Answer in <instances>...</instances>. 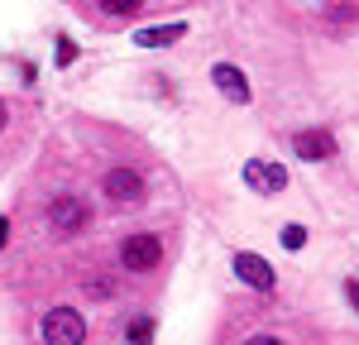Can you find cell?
<instances>
[{"mask_svg": "<svg viewBox=\"0 0 359 345\" xmlns=\"http://www.w3.org/2000/svg\"><path fill=\"white\" fill-rule=\"evenodd\" d=\"M39 331H43V345H82L86 341V321L77 307H53Z\"/></svg>", "mask_w": 359, "mask_h": 345, "instance_id": "6da1fadb", "label": "cell"}, {"mask_svg": "<svg viewBox=\"0 0 359 345\" xmlns=\"http://www.w3.org/2000/svg\"><path fill=\"white\" fill-rule=\"evenodd\" d=\"M158 259H163L158 235H130V240H125V250H120V264H125L130 273H149Z\"/></svg>", "mask_w": 359, "mask_h": 345, "instance_id": "7a4b0ae2", "label": "cell"}, {"mask_svg": "<svg viewBox=\"0 0 359 345\" xmlns=\"http://www.w3.org/2000/svg\"><path fill=\"white\" fill-rule=\"evenodd\" d=\"M48 221H53L57 235H77V230H86V221H91V206H86L82 197H57L53 211H48Z\"/></svg>", "mask_w": 359, "mask_h": 345, "instance_id": "3957f363", "label": "cell"}, {"mask_svg": "<svg viewBox=\"0 0 359 345\" xmlns=\"http://www.w3.org/2000/svg\"><path fill=\"white\" fill-rule=\"evenodd\" d=\"M245 182L254 187V192L273 197V192L287 187V168H283V163H269V158H249L245 163Z\"/></svg>", "mask_w": 359, "mask_h": 345, "instance_id": "277c9868", "label": "cell"}, {"mask_svg": "<svg viewBox=\"0 0 359 345\" xmlns=\"http://www.w3.org/2000/svg\"><path fill=\"white\" fill-rule=\"evenodd\" d=\"M106 197L135 206V201H144V177H139L135 168H111L106 172Z\"/></svg>", "mask_w": 359, "mask_h": 345, "instance_id": "5b68a950", "label": "cell"}, {"mask_svg": "<svg viewBox=\"0 0 359 345\" xmlns=\"http://www.w3.org/2000/svg\"><path fill=\"white\" fill-rule=\"evenodd\" d=\"M292 149L306 163H321V158H335V135L331 130H302V135H292Z\"/></svg>", "mask_w": 359, "mask_h": 345, "instance_id": "8992f818", "label": "cell"}, {"mask_svg": "<svg viewBox=\"0 0 359 345\" xmlns=\"http://www.w3.org/2000/svg\"><path fill=\"white\" fill-rule=\"evenodd\" d=\"M235 273H240L249 288H259V292H269V288L278 283L273 264H269V259H259V255H235Z\"/></svg>", "mask_w": 359, "mask_h": 345, "instance_id": "52a82bcc", "label": "cell"}, {"mask_svg": "<svg viewBox=\"0 0 359 345\" xmlns=\"http://www.w3.org/2000/svg\"><path fill=\"white\" fill-rule=\"evenodd\" d=\"M211 82L221 86V91L230 96V101H235V106H249V101H254V96H249L245 72H240V67H230V62H216V67H211Z\"/></svg>", "mask_w": 359, "mask_h": 345, "instance_id": "ba28073f", "label": "cell"}, {"mask_svg": "<svg viewBox=\"0 0 359 345\" xmlns=\"http://www.w3.org/2000/svg\"><path fill=\"white\" fill-rule=\"evenodd\" d=\"M187 34V25H158V29H135V43L139 48H168Z\"/></svg>", "mask_w": 359, "mask_h": 345, "instance_id": "9c48e42d", "label": "cell"}, {"mask_svg": "<svg viewBox=\"0 0 359 345\" xmlns=\"http://www.w3.org/2000/svg\"><path fill=\"white\" fill-rule=\"evenodd\" d=\"M130 345H154V316H135L130 321Z\"/></svg>", "mask_w": 359, "mask_h": 345, "instance_id": "30bf717a", "label": "cell"}, {"mask_svg": "<svg viewBox=\"0 0 359 345\" xmlns=\"http://www.w3.org/2000/svg\"><path fill=\"white\" fill-rule=\"evenodd\" d=\"M72 62H77V43L67 34H57V67H72Z\"/></svg>", "mask_w": 359, "mask_h": 345, "instance_id": "8fae6325", "label": "cell"}, {"mask_svg": "<svg viewBox=\"0 0 359 345\" xmlns=\"http://www.w3.org/2000/svg\"><path fill=\"white\" fill-rule=\"evenodd\" d=\"M139 5H144V0H101L106 15H139Z\"/></svg>", "mask_w": 359, "mask_h": 345, "instance_id": "7c38bea8", "label": "cell"}, {"mask_svg": "<svg viewBox=\"0 0 359 345\" xmlns=\"http://www.w3.org/2000/svg\"><path fill=\"white\" fill-rule=\"evenodd\" d=\"M278 240H283V250H302V245H306V230L302 226H283Z\"/></svg>", "mask_w": 359, "mask_h": 345, "instance_id": "4fadbf2b", "label": "cell"}, {"mask_svg": "<svg viewBox=\"0 0 359 345\" xmlns=\"http://www.w3.org/2000/svg\"><path fill=\"white\" fill-rule=\"evenodd\" d=\"M245 345H283V341H278V336H249Z\"/></svg>", "mask_w": 359, "mask_h": 345, "instance_id": "5bb4252c", "label": "cell"}, {"mask_svg": "<svg viewBox=\"0 0 359 345\" xmlns=\"http://www.w3.org/2000/svg\"><path fill=\"white\" fill-rule=\"evenodd\" d=\"M345 297H350V302L359 307V283H345Z\"/></svg>", "mask_w": 359, "mask_h": 345, "instance_id": "9a60e30c", "label": "cell"}, {"mask_svg": "<svg viewBox=\"0 0 359 345\" xmlns=\"http://www.w3.org/2000/svg\"><path fill=\"white\" fill-rule=\"evenodd\" d=\"M5 240H10V221L0 216V245H5Z\"/></svg>", "mask_w": 359, "mask_h": 345, "instance_id": "2e32d148", "label": "cell"}, {"mask_svg": "<svg viewBox=\"0 0 359 345\" xmlns=\"http://www.w3.org/2000/svg\"><path fill=\"white\" fill-rule=\"evenodd\" d=\"M0 130H5V101H0Z\"/></svg>", "mask_w": 359, "mask_h": 345, "instance_id": "e0dca14e", "label": "cell"}]
</instances>
